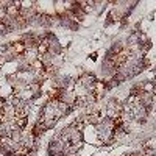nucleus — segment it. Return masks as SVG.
Segmentation results:
<instances>
[{
  "label": "nucleus",
  "mask_w": 156,
  "mask_h": 156,
  "mask_svg": "<svg viewBox=\"0 0 156 156\" xmlns=\"http://www.w3.org/2000/svg\"><path fill=\"white\" fill-rule=\"evenodd\" d=\"M30 69H33L34 72H37L39 75H41V73H44V70H45V62H44L41 58H36V59L30 61Z\"/></svg>",
  "instance_id": "obj_1"
},
{
  "label": "nucleus",
  "mask_w": 156,
  "mask_h": 156,
  "mask_svg": "<svg viewBox=\"0 0 156 156\" xmlns=\"http://www.w3.org/2000/svg\"><path fill=\"white\" fill-rule=\"evenodd\" d=\"M36 53H37L39 58H42V56L48 55V45L44 44V42H39V45L36 47Z\"/></svg>",
  "instance_id": "obj_2"
},
{
  "label": "nucleus",
  "mask_w": 156,
  "mask_h": 156,
  "mask_svg": "<svg viewBox=\"0 0 156 156\" xmlns=\"http://www.w3.org/2000/svg\"><path fill=\"white\" fill-rule=\"evenodd\" d=\"M14 123L19 129H25L28 125V119L27 117H14Z\"/></svg>",
  "instance_id": "obj_3"
}]
</instances>
